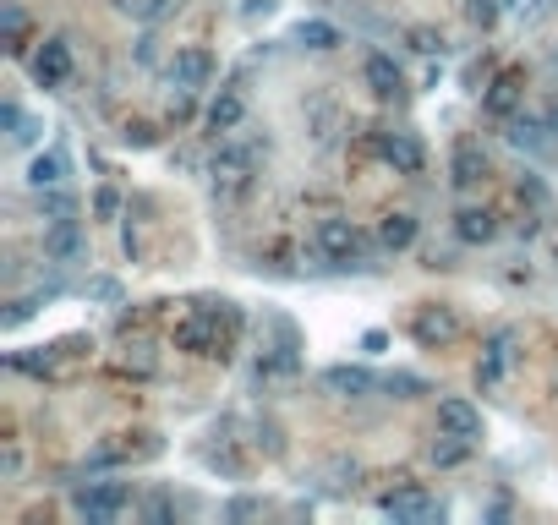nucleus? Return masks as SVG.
Masks as SVG:
<instances>
[{
	"instance_id": "obj_36",
	"label": "nucleus",
	"mask_w": 558,
	"mask_h": 525,
	"mask_svg": "<svg viewBox=\"0 0 558 525\" xmlns=\"http://www.w3.org/2000/svg\"><path fill=\"white\" fill-rule=\"evenodd\" d=\"M465 17H471L476 28H493V22L504 17V0H465Z\"/></svg>"
},
{
	"instance_id": "obj_20",
	"label": "nucleus",
	"mask_w": 558,
	"mask_h": 525,
	"mask_svg": "<svg viewBox=\"0 0 558 525\" xmlns=\"http://www.w3.org/2000/svg\"><path fill=\"white\" fill-rule=\"evenodd\" d=\"M438 427L460 433V438H482V411H476L465 394H449V400H438Z\"/></svg>"
},
{
	"instance_id": "obj_46",
	"label": "nucleus",
	"mask_w": 558,
	"mask_h": 525,
	"mask_svg": "<svg viewBox=\"0 0 558 525\" xmlns=\"http://www.w3.org/2000/svg\"><path fill=\"white\" fill-rule=\"evenodd\" d=\"M148 515H154V520H170V498H148Z\"/></svg>"
},
{
	"instance_id": "obj_5",
	"label": "nucleus",
	"mask_w": 558,
	"mask_h": 525,
	"mask_svg": "<svg viewBox=\"0 0 558 525\" xmlns=\"http://www.w3.org/2000/svg\"><path fill=\"white\" fill-rule=\"evenodd\" d=\"M230 345H236V334L225 329V323H214L208 312H186V318L176 323V350H186V356H208V361H225Z\"/></svg>"
},
{
	"instance_id": "obj_2",
	"label": "nucleus",
	"mask_w": 558,
	"mask_h": 525,
	"mask_svg": "<svg viewBox=\"0 0 558 525\" xmlns=\"http://www.w3.org/2000/svg\"><path fill=\"white\" fill-rule=\"evenodd\" d=\"M132 509V487L126 482H110V476H93V482L72 487V515L88 520V525H104V520H121Z\"/></svg>"
},
{
	"instance_id": "obj_29",
	"label": "nucleus",
	"mask_w": 558,
	"mask_h": 525,
	"mask_svg": "<svg viewBox=\"0 0 558 525\" xmlns=\"http://www.w3.org/2000/svg\"><path fill=\"white\" fill-rule=\"evenodd\" d=\"M0 28H6V50L11 55L28 50V11H22L17 0H0Z\"/></svg>"
},
{
	"instance_id": "obj_23",
	"label": "nucleus",
	"mask_w": 558,
	"mask_h": 525,
	"mask_svg": "<svg viewBox=\"0 0 558 525\" xmlns=\"http://www.w3.org/2000/svg\"><path fill=\"white\" fill-rule=\"evenodd\" d=\"M290 39H296L301 50L329 55V50H340V44H345V33L334 28V22H323V17H307V22H296V33H290Z\"/></svg>"
},
{
	"instance_id": "obj_32",
	"label": "nucleus",
	"mask_w": 558,
	"mask_h": 525,
	"mask_svg": "<svg viewBox=\"0 0 558 525\" xmlns=\"http://www.w3.org/2000/svg\"><path fill=\"white\" fill-rule=\"evenodd\" d=\"M383 394H389V400H416V394H427V383L416 378V372H389V378H383Z\"/></svg>"
},
{
	"instance_id": "obj_26",
	"label": "nucleus",
	"mask_w": 558,
	"mask_h": 525,
	"mask_svg": "<svg viewBox=\"0 0 558 525\" xmlns=\"http://www.w3.org/2000/svg\"><path fill=\"white\" fill-rule=\"evenodd\" d=\"M476 443L482 438H460V433H444V427H438V438H433L427 454H433V465H465L476 454Z\"/></svg>"
},
{
	"instance_id": "obj_1",
	"label": "nucleus",
	"mask_w": 558,
	"mask_h": 525,
	"mask_svg": "<svg viewBox=\"0 0 558 525\" xmlns=\"http://www.w3.org/2000/svg\"><path fill=\"white\" fill-rule=\"evenodd\" d=\"M269 148H274L269 132H230V137H219L214 159H208V186H214V197H225V203L247 197L252 181L263 175Z\"/></svg>"
},
{
	"instance_id": "obj_24",
	"label": "nucleus",
	"mask_w": 558,
	"mask_h": 525,
	"mask_svg": "<svg viewBox=\"0 0 558 525\" xmlns=\"http://www.w3.org/2000/svg\"><path fill=\"white\" fill-rule=\"evenodd\" d=\"M121 372L126 378H159V350L148 340H126L121 345Z\"/></svg>"
},
{
	"instance_id": "obj_41",
	"label": "nucleus",
	"mask_w": 558,
	"mask_h": 525,
	"mask_svg": "<svg viewBox=\"0 0 558 525\" xmlns=\"http://www.w3.org/2000/svg\"><path fill=\"white\" fill-rule=\"evenodd\" d=\"M225 515H230V520H252V515H263V498H230Z\"/></svg>"
},
{
	"instance_id": "obj_47",
	"label": "nucleus",
	"mask_w": 558,
	"mask_h": 525,
	"mask_svg": "<svg viewBox=\"0 0 558 525\" xmlns=\"http://www.w3.org/2000/svg\"><path fill=\"white\" fill-rule=\"evenodd\" d=\"M542 115H548V132L558 137V99H548V110H542Z\"/></svg>"
},
{
	"instance_id": "obj_21",
	"label": "nucleus",
	"mask_w": 558,
	"mask_h": 525,
	"mask_svg": "<svg viewBox=\"0 0 558 525\" xmlns=\"http://www.w3.org/2000/svg\"><path fill=\"white\" fill-rule=\"evenodd\" d=\"M509 143H515L520 154H542L558 137L548 132V115H509Z\"/></svg>"
},
{
	"instance_id": "obj_44",
	"label": "nucleus",
	"mask_w": 558,
	"mask_h": 525,
	"mask_svg": "<svg viewBox=\"0 0 558 525\" xmlns=\"http://www.w3.org/2000/svg\"><path fill=\"white\" fill-rule=\"evenodd\" d=\"M126 143H132V148H148V143H154V126H143V121H132V126H126Z\"/></svg>"
},
{
	"instance_id": "obj_22",
	"label": "nucleus",
	"mask_w": 558,
	"mask_h": 525,
	"mask_svg": "<svg viewBox=\"0 0 558 525\" xmlns=\"http://www.w3.org/2000/svg\"><path fill=\"white\" fill-rule=\"evenodd\" d=\"M318 482L329 487L334 498H345L356 482H362V460H351V454H329V460L318 465Z\"/></svg>"
},
{
	"instance_id": "obj_48",
	"label": "nucleus",
	"mask_w": 558,
	"mask_h": 525,
	"mask_svg": "<svg viewBox=\"0 0 558 525\" xmlns=\"http://www.w3.org/2000/svg\"><path fill=\"white\" fill-rule=\"evenodd\" d=\"M553 72H558V50H553Z\"/></svg>"
},
{
	"instance_id": "obj_43",
	"label": "nucleus",
	"mask_w": 558,
	"mask_h": 525,
	"mask_svg": "<svg viewBox=\"0 0 558 525\" xmlns=\"http://www.w3.org/2000/svg\"><path fill=\"white\" fill-rule=\"evenodd\" d=\"M137 66H159V39H154V33L137 39Z\"/></svg>"
},
{
	"instance_id": "obj_33",
	"label": "nucleus",
	"mask_w": 558,
	"mask_h": 525,
	"mask_svg": "<svg viewBox=\"0 0 558 525\" xmlns=\"http://www.w3.org/2000/svg\"><path fill=\"white\" fill-rule=\"evenodd\" d=\"M252 443H258V449L269 454V460H279V454H285V433H279V422H269V416H263V422L252 427Z\"/></svg>"
},
{
	"instance_id": "obj_9",
	"label": "nucleus",
	"mask_w": 558,
	"mask_h": 525,
	"mask_svg": "<svg viewBox=\"0 0 558 525\" xmlns=\"http://www.w3.org/2000/svg\"><path fill=\"white\" fill-rule=\"evenodd\" d=\"M520 104H526V72L504 66V72L482 88V110L493 115V121H509V115H520Z\"/></svg>"
},
{
	"instance_id": "obj_18",
	"label": "nucleus",
	"mask_w": 558,
	"mask_h": 525,
	"mask_svg": "<svg viewBox=\"0 0 558 525\" xmlns=\"http://www.w3.org/2000/svg\"><path fill=\"white\" fill-rule=\"evenodd\" d=\"M362 83L372 88V99H383V104H394L405 93L400 66H394V55H383V50H372L367 61H362Z\"/></svg>"
},
{
	"instance_id": "obj_16",
	"label": "nucleus",
	"mask_w": 558,
	"mask_h": 525,
	"mask_svg": "<svg viewBox=\"0 0 558 525\" xmlns=\"http://www.w3.org/2000/svg\"><path fill=\"white\" fill-rule=\"evenodd\" d=\"M455 241L460 247H487V241H498V214L487 203H460L455 208Z\"/></svg>"
},
{
	"instance_id": "obj_40",
	"label": "nucleus",
	"mask_w": 558,
	"mask_h": 525,
	"mask_svg": "<svg viewBox=\"0 0 558 525\" xmlns=\"http://www.w3.org/2000/svg\"><path fill=\"white\" fill-rule=\"evenodd\" d=\"M39 132H44V126H39V121H28V115H22V121L11 126V143H17V148H33V143H39Z\"/></svg>"
},
{
	"instance_id": "obj_12",
	"label": "nucleus",
	"mask_w": 558,
	"mask_h": 525,
	"mask_svg": "<svg viewBox=\"0 0 558 525\" xmlns=\"http://www.w3.org/2000/svg\"><path fill=\"white\" fill-rule=\"evenodd\" d=\"M203 126L214 137H230V132H241L247 126V88H219L214 99H208V110H203Z\"/></svg>"
},
{
	"instance_id": "obj_13",
	"label": "nucleus",
	"mask_w": 558,
	"mask_h": 525,
	"mask_svg": "<svg viewBox=\"0 0 558 525\" xmlns=\"http://www.w3.org/2000/svg\"><path fill=\"white\" fill-rule=\"evenodd\" d=\"M487 181V148L476 143V137H455V148H449V186L455 192H471V186Z\"/></svg>"
},
{
	"instance_id": "obj_25",
	"label": "nucleus",
	"mask_w": 558,
	"mask_h": 525,
	"mask_svg": "<svg viewBox=\"0 0 558 525\" xmlns=\"http://www.w3.org/2000/svg\"><path fill=\"white\" fill-rule=\"evenodd\" d=\"M66 170H72V165H66V154H61V148H50V154H39L28 165V186H33V192H50V186L66 181Z\"/></svg>"
},
{
	"instance_id": "obj_3",
	"label": "nucleus",
	"mask_w": 558,
	"mask_h": 525,
	"mask_svg": "<svg viewBox=\"0 0 558 525\" xmlns=\"http://www.w3.org/2000/svg\"><path fill=\"white\" fill-rule=\"evenodd\" d=\"M312 247L323 252L329 263H340V268H367V241H362V230H356V219H345V214H323L318 225H312Z\"/></svg>"
},
{
	"instance_id": "obj_45",
	"label": "nucleus",
	"mask_w": 558,
	"mask_h": 525,
	"mask_svg": "<svg viewBox=\"0 0 558 525\" xmlns=\"http://www.w3.org/2000/svg\"><path fill=\"white\" fill-rule=\"evenodd\" d=\"M362 350H367V356H383V350H389V334H383V329H367L362 334Z\"/></svg>"
},
{
	"instance_id": "obj_14",
	"label": "nucleus",
	"mask_w": 558,
	"mask_h": 525,
	"mask_svg": "<svg viewBox=\"0 0 558 525\" xmlns=\"http://www.w3.org/2000/svg\"><path fill=\"white\" fill-rule=\"evenodd\" d=\"M83 340H61V345H33V350H11V372L22 378H55L66 356H77Z\"/></svg>"
},
{
	"instance_id": "obj_30",
	"label": "nucleus",
	"mask_w": 558,
	"mask_h": 525,
	"mask_svg": "<svg viewBox=\"0 0 558 525\" xmlns=\"http://www.w3.org/2000/svg\"><path fill=\"white\" fill-rule=\"evenodd\" d=\"M214 438H219V433H214ZM208 465H214L219 476H230V482H241V476H247V460L236 454V438H219L214 449H208Z\"/></svg>"
},
{
	"instance_id": "obj_27",
	"label": "nucleus",
	"mask_w": 558,
	"mask_h": 525,
	"mask_svg": "<svg viewBox=\"0 0 558 525\" xmlns=\"http://www.w3.org/2000/svg\"><path fill=\"white\" fill-rule=\"evenodd\" d=\"M186 0H121V11L132 22H143V28H159V22H170Z\"/></svg>"
},
{
	"instance_id": "obj_10",
	"label": "nucleus",
	"mask_w": 558,
	"mask_h": 525,
	"mask_svg": "<svg viewBox=\"0 0 558 525\" xmlns=\"http://www.w3.org/2000/svg\"><path fill=\"white\" fill-rule=\"evenodd\" d=\"M323 389L334 394V400H367V394L383 389V378L372 367H356V361H340V367H323Z\"/></svg>"
},
{
	"instance_id": "obj_8",
	"label": "nucleus",
	"mask_w": 558,
	"mask_h": 525,
	"mask_svg": "<svg viewBox=\"0 0 558 525\" xmlns=\"http://www.w3.org/2000/svg\"><path fill=\"white\" fill-rule=\"evenodd\" d=\"M378 509L389 520H444V504H438L433 493H427L422 482H400L394 493L378 498Z\"/></svg>"
},
{
	"instance_id": "obj_38",
	"label": "nucleus",
	"mask_w": 558,
	"mask_h": 525,
	"mask_svg": "<svg viewBox=\"0 0 558 525\" xmlns=\"http://www.w3.org/2000/svg\"><path fill=\"white\" fill-rule=\"evenodd\" d=\"M93 214H99L104 225H115V219H121V192H115V186H99V192H93Z\"/></svg>"
},
{
	"instance_id": "obj_4",
	"label": "nucleus",
	"mask_w": 558,
	"mask_h": 525,
	"mask_svg": "<svg viewBox=\"0 0 558 525\" xmlns=\"http://www.w3.org/2000/svg\"><path fill=\"white\" fill-rule=\"evenodd\" d=\"M520 356H526V334H520L515 323L493 329V334L482 340V361H476V383H482V389H498V383H509V372L520 367Z\"/></svg>"
},
{
	"instance_id": "obj_28",
	"label": "nucleus",
	"mask_w": 558,
	"mask_h": 525,
	"mask_svg": "<svg viewBox=\"0 0 558 525\" xmlns=\"http://www.w3.org/2000/svg\"><path fill=\"white\" fill-rule=\"evenodd\" d=\"M192 307H197V312H208L214 323H225V329L236 334V340H241V329H247V318H241V307H236L230 296H197Z\"/></svg>"
},
{
	"instance_id": "obj_31",
	"label": "nucleus",
	"mask_w": 558,
	"mask_h": 525,
	"mask_svg": "<svg viewBox=\"0 0 558 525\" xmlns=\"http://www.w3.org/2000/svg\"><path fill=\"white\" fill-rule=\"evenodd\" d=\"M44 301H50V290H33V296H17V301L6 307V318H0V323H6V329H22V323H28L33 312L44 307Z\"/></svg>"
},
{
	"instance_id": "obj_39",
	"label": "nucleus",
	"mask_w": 558,
	"mask_h": 525,
	"mask_svg": "<svg viewBox=\"0 0 558 525\" xmlns=\"http://www.w3.org/2000/svg\"><path fill=\"white\" fill-rule=\"evenodd\" d=\"M22 476V449L17 443H0V482H17Z\"/></svg>"
},
{
	"instance_id": "obj_15",
	"label": "nucleus",
	"mask_w": 558,
	"mask_h": 525,
	"mask_svg": "<svg viewBox=\"0 0 558 525\" xmlns=\"http://www.w3.org/2000/svg\"><path fill=\"white\" fill-rule=\"evenodd\" d=\"M219 72L214 50H203V44H181L176 55H170V83H186V88H208Z\"/></svg>"
},
{
	"instance_id": "obj_17",
	"label": "nucleus",
	"mask_w": 558,
	"mask_h": 525,
	"mask_svg": "<svg viewBox=\"0 0 558 525\" xmlns=\"http://www.w3.org/2000/svg\"><path fill=\"white\" fill-rule=\"evenodd\" d=\"M83 219H50L44 225V258L50 263H77L83 258Z\"/></svg>"
},
{
	"instance_id": "obj_7",
	"label": "nucleus",
	"mask_w": 558,
	"mask_h": 525,
	"mask_svg": "<svg viewBox=\"0 0 558 525\" xmlns=\"http://www.w3.org/2000/svg\"><path fill=\"white\" fill-rule=\"evenodd\" d=\"M465 334V318L449 301H427V307H416V318H411V340L422 345V350H444V345H455Z\"/></svg>"
},
{
	"instance_id": "obj_11",
	"label": "nucleus",
	"mask_w": 558,
	"mask_h": 525,
	"mask_svg": "<svg viewBox=\"0 0 558 525\" xmlns=\"http://www.w3.org/2000/svg\"><path fill=\"white\" fill-rule=\"evenodd\" d=\"M72 72H77V61H72V44L66 39H44L39 50H33V83L39 88H66Z\"/></svg>"
},
{
	"instance_id": "obj_42",
	"label": "nucleus",
	"mask_w": 558,
	"mask_h": 525,
	"mask_svg": "<svg viewBox=\"0 0 558 525\" xmlns=\"http://www.w3.org/2000/svg\"><path fill=\"white\" fill-rule=\"evenodd\" d=\"M83 290H88L93 301H121V285H115V279H88Z\"/></svg>"
},
{
	"instance_id": "obj_19",
	"label": "nucleus",
	"mask_w": 558,
	"mask_h": 525,
	"mask_svg": "<svg viewBox=\"0 0 558 525\" xmlns=\"http://www.w3.org/2000/svg\"><path fill=\"white\" fill-rule=\"evenodd\" d=\"M416 236H422L416 214H405V208L378 214V252H405V247H416Z\"/></svg>"
},
{
	"instance_id": "obj_37",
	"label": "nucleus",
	"mask_w": 558,
	"mask_h": 525,
	"mask_svg": "<svg viewBox=\"0 0 558 525\" xmlns=\"http://www.w3.org/2000/svg\"><path fill=\"white\" fill-rule=\"evenodd\" d=\"M39 208H44V214H50V219H72V214H77V203L61 192V186H50V192H39Z\"/></svg>"
},
{
	"instance_id": "obj_35",
	"label": "nucleus",
	"mask_w": 558,
	"mask_h": 525,
	"mask_svg": "<svg viewBox=\"0 0 558 525\" xmlns=\"http://www.w3.org/2000/svg\"><path fill=\"white\" fill-rule=\"evenodd\" d=\"M405 44H411L416 55H444V50H449L438 28H411V33H405Z\"/></svg>"
},
{
	"instance_id": "obj_6",
	"label": "nucleus",
	"mask_w": 558,
	"mask_h": 525,
	"mask_svg": "<svg viewBox=\"0 0 558 525\" xmlns=\"http://www.w3.org/2000/svg\"><path fill=\"white\" fill-rule=\"evenodd\" d=\"M372 159L378 165H389L394 175H422L427 170V148L416 132H405V126H383V132H372Z\"/></svg>"
},
{
	"instance_id": "obj_34",
	"label": "nucleus",
	"mask_w": 558,
	"mask_h": 525,
	"mask_svg": "<svg viewBox=\"0 0 558 525\" xmlns=\"http://www.w3.org/2000/svg\"><path fill=\"white\" fill-rule=\"evenodd\" d=\"M197 88H186V83H170V99H165V110H170V121H192V110H197V99H192Z\"/></svg>"
}]
</instances>
